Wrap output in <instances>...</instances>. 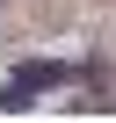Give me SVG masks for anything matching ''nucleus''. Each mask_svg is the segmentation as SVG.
Listing matches in <instances>:
<instances>
[{
    "instance_id": "obj_1",
    "label": "nucleus",
    "mask_w": 116,
    "mask_h": 123,
    "mask_svg": "<svg viewBox=\"0 0 116 123\" xmlns=\"http://www.w3.org/2000/svg\"><path fill=\"white\" fill-rule=\"evenodd\" d=\"M58 80H65V65H29V73L7 87V109H22L29 94H44V87H58Z\"/></svg>"
}]
</instances>
